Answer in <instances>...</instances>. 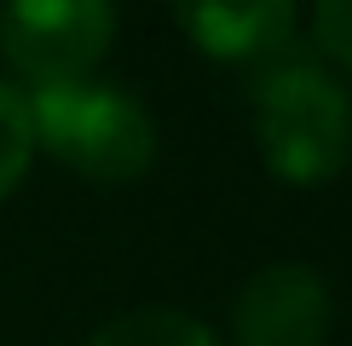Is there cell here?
<instances>
[{
  "label": "cell",
  "mask_w": 352,
  "mask_h": 346,
  "mask_svg": "<svg viewBox=\"0 0 352 346\" xmlns=\"http://www.w3.org/2000/svg\"><path fill=\"white\" fill-rule=\"evenodd\" d=\"M266 168L289 185H324L352 156V98L329 69L306 58H277L248 86Z\"/></svg>",
  "instance_id": "cell-1"
},
{
  "label": "cell",
  "mask_w": 352,
  "mask_h": 346,
  "mask_svg": "<svg viewBox=\"0 0 352 346\" xmlns=\"http://www.w3.org/2000/svg\"><path fill=\"white\" fill-rule=\"evenodd\" d=\"M35 144L98 185H133L156 162V122L133 93L104 81H58L29 93Z\"/></svg>",
  "instance_id": "cell-2"
},
{
  "label": "cell",
  "mask_w": 352,
  "mask_h": 346,
  "mask_svg": "<svg viewBox=\"0 0 352 346\" xmlns=\"http://www.w3.org/2000/svg\"><path fill=\"white\" fill-rule=\"evenodd\" d=\"M116 35V12L104 0H12L0 12V52L35 86L87 81Z\"/></svg>",
  "instance_id": "cell-3"
},
{
  "label": "cell",
  "mask_w": 352,
  "mask_h": 346,
  "mask_svg": "<svg viewBox=\"0 0 352 346\" xmlns=\"http://www.w3.org/2000/svg\"><path fill=\"white\" fill-rule=\"evenodd\" d=\"M237 346H324L329 335V283L306 260H277L243 283L231 306Z\"/></svg>",
  "instance_id": "cell-4"
},
{
  "label": "cell",
  "mask_w": 352,
  "mask_h": 346,
  "mask_svg": "<svg viewBox=\"0 0 352 346\" xmlns=\"http://www.w3.org/2000/svg\"><path fill=\"white\" fill-rule=\"evenodd\" d=\"M173 23L208 58L277 64L295 35V6L289 0H190V6H173Z\"/></svg>",
  "instance_id": "cell-5"
},
{
  "label": "cell",
  "mask_w": 352,
  "mask_h": 346,
  "mask_svg": "<svg viewBox=\"0 0 352 346\" xmlns=\"http://www.w3.org/2000/svg\"><path fill=\"white\" fill-rule=\"evenodd\" d=\"M87 346H219L208 335V323H197L179 306H133L110 323H98Z\"/></svg>",
  "instance_id": "cell-6"
},
{
  "label": "cell",
  "mask_w": 352,
  "mask_h": 346,
  "mask_svg": "<svg viewBox=\"0 0 352 346\" xmlns=\"http://www.w3.org/2000/svg\"><path fill=\"white\" fill-rule=\"evenodd\" d=\"M29 150H35V122H29V98L12 81H0V202L23 179Z\"/></svg>",
  "instance_id": "cell-7"
},
{
  "label": "cell",
  "mask_w": 352,
  "mask_h": 346,
  "mask_svg": "<svg viewBox=\"0 0 352 346\" xmlns=\"http://www.w3.org/2000/svg\"><path fill=\"white\" fill-rule=\"evenodd\" d=\"M312 35H318V47L329 58L352 64V0H324V6L312 12Z\"/></svg>",
  "instance_id": "cell-8"
}]
</instances>
